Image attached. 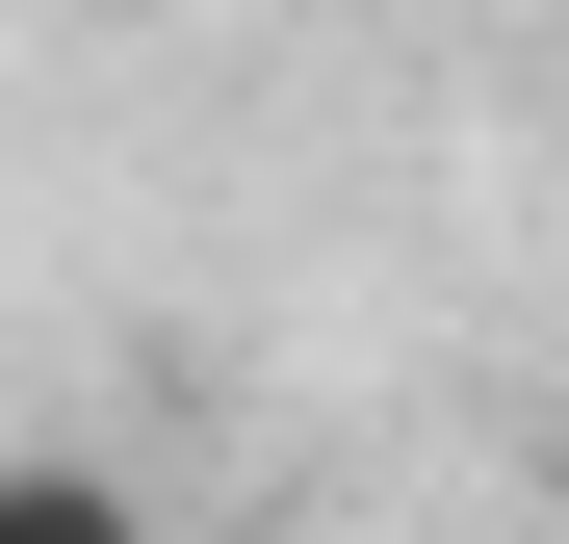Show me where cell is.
<instances>
[{
    "label": "cell",
    "instance_id": "1",
    "mask_svg": "<svg viewBox=\"0 0 569 544\" xmlns=\"http://www.w3.org/2000/svg\"><path fill=\"white\" fill-rule=\"evenodd\" d=\"M0 544H156V493L104 441H0Z\"/></svg>",
    "mask_w": 569,
    "mask_h": 544
}]
</instances>
